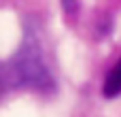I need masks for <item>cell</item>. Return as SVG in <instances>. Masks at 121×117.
I'll return each mask as SVG.
<instances>
[{
  "mask_svg": "<svg viewBox=\"0 0 121 117\" xmlns=\"http://www.w3.org/2000/svg\"><path fill=\"white\" fill-rule=\"evenodd\" d=\"M53 75L47 66L40 38L28 23L19 49L9 60H0V98L19 90L49 94L53 92Z\"/></svg>",
  "mask_w": 121,
  "mask_h": 117,
  "instance_id": "obj_1",
  "label": "cell"
},
{
  "mask_svg": "<svg viewBox=\"0 0 121 117\" xmlns=\"http://www.w3.org/2000/svg\"><path fill=\"white\" fill-rule=\"evenodd\" d=\"M102 94H104L106 98H115V96H119V94H121V58H119V62L113 66V70L106 75Z\"/></svg>",
  "mask_w": 121,
  "mask_h": 117,
  "instance_id": "obj_2",
  "label": "cell"
},
{
  "mask_svg": "<svg viewBox=\"0 0 121 117\" xmlns=\"http://www.w3.org/2000/svg\"><path fill=\"white\" fill-rule=\"evenodd\" d=\"M62 6H64L66 15L72 17V15L77 13V9H79V0H62Z\"/></svg>",
  "mask_w": 121,
  "mask_h": 117,
  "instance_id": "obj_3",
  "label": "cell"
}]
</instances>
